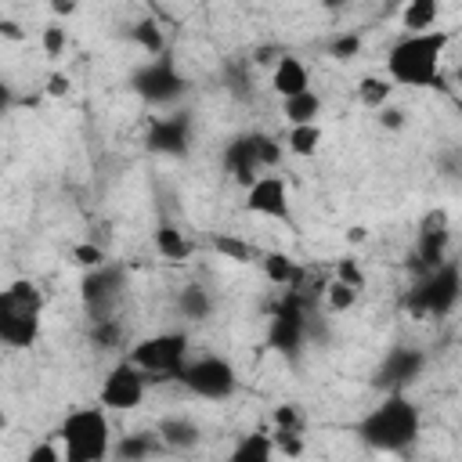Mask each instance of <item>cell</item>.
Here are the masks:
<instances>
[{
  "label": "cell",
  "mask_w": 462,
  "mask_h": 462,
  "mask_svg": "<svg viewBox=\"0 0 462 462\" xmlns=\"http://www.w3.org/2000/svg\"><path fill=\"white\" fill-rule=\"evenodd\" d=\"M79 296H83V307L90 318H105V314H116V303L123 296V271L101 263L94 271L83 274V285H79Z\"/></svg>",
  "instance_id": "cell-12"
},
{
  "label": "cell",
  "mask_w": 462,
  "mask_h": 462,
  "mask_svg": "<svg viewBox=\"0 0 462 462\" xmlns=\"http://www.w3.org/2000/svg\"><path fill=\"white\" fill-rule=\"evenodd\" d=\"M282 144L267 134H238L227 148H224V166L227 173H235L238 184H249L253 177H260L263 170L282 162Z\"/></svg>",
  "instance_id": "cell-8"
},
{
  "label": "cell",
  "mask_w": 462,
  "mask_h": 462,
  "mask_svg": "<svg viewBox=\"0 0 462 462\" xmlns=\"http://www.w3.org/2000/svg\"><path fill=\"white\" fill-rule=\"evenodd\" d=\"M440 7H444V0H404L401 4V29L404 32L433 29L440 18Z\"/></svg>",
  "instance_id": "cell-19"
},
{
  "label": "cell",
  "mask_w": 462,
  "mask_h": 462,
  "mask_svg": "<svg viewBox=\"0 0 462 462\" xmlns=\"http://www.w3.org/2000/svg\"><path fill=\"white\" fill-rule=\"evenodd\" d=\"M40 47H43L47 58H61V54H65V47H69V29L61 25V18H54V22L43 25V32H40Z\"/></svg>",
  "instance_id": "cell-30"
},
{
  "label": "cell",
  "mask_w": 462,
  "mask_h": 462,
  "mask_svg": "<svg viewBox=\"0 0 462 462\" xmlns=\"http://www.w3.org/2000/svg\"><path fill=\"white\" fill-rule=\"evenodd\" d=\"M397 4H404V0H386V7H397Z\"/></svg>",
  "instance_id": "cell-44"
},
{
  "label": "cell",
  "mask_w": 462,
  "mask_h": 462,
  "mask_svg": "<svg viewBox=\"0 0 462 462\" xmlns=\"http://www.w3.org/2000/svg\"><path fill=\"white\" fill-rule=\"evenodd\" d=\"M4 426H7V419H4V411H0V430H4Z\"/></svg>",
  "instance_id": "cell-45"
},
{
  "label": "cell",
  "mask_w": 462,
  "mask_h": 462,
  "mask_svg": "<svg viewBox=\"0 0 462 462\" xmlns=\"http://www.w3.org/2000/svg\"><path fill=\"white\" fill-rule=\"evenodd\" d=\"M357 54H361V32H339L328 43V58H336V61H350Z\"/></svg>",
  "instance_id": "cell-32"
},
{
  "label": "cell",
  "mask_w": 462,
  "mask_h": 462,
  "mask_svg": "<svg viewBox=\"0 0 462 462\" xmlns=\"http://www.w3.org/2000/svg\"><path fill=\"white\" fill-rule=\"evenodd\" d=\"M72 90V79L65 76V72H51L47 79H43V94L47 97H65Z\"/></svg>",
  "instance_id": "cell-37"
},
{
  "label": "cell",
  "mask_w": 462,
  "mask_h": 462,
  "mask_svg": "<svg viewBox=\"0 0 462 462\" xmlns=\"http://www.w3.org/2000/svg\"><path fill=\"white\" fill-rule=\"evenodd\" d=\"M321 108H325V101H321L318 90H303V94L282 97V116H285L289 126H292V123H318Z\"/></svg>",
  "instance_id": "cell-20"
},
{
  "label": "cell",
  "mask_w": 462,
  "mask_h": 462,
  "mask_svg": "<svg viewBox=\"0 0 462 462\" xmlns=\"http://www.w3.org/2000/svg\"><path fill=\"white\" fill-rule=\"evenodd\" d=\"M90 339L101 346V350H116L123 343V325L116 314H105V318H90Z\"/></svg>",
  "instance_id": "cell-28"
},
{
  "label": "cell",
  "mask_w": 462,
  "mask_h": 462,
  "mask_svg": "<svg viewBox=\"0 0 462 462\" xmlns=\"http://www.w3.org/2000/svg\"><path fill=\"white\" fill-rule=\"evenodd\" d=\"M105 260H108L105 249L94 245V242H79V245H72V263L83 267V271H94V267H101Z\"/></svg>",
  "instance_id": "cell-33"
},
{
  "label": "cell",
  "mask_w": 462,
  "mask_h": 462,
  "mask_svg": "<svg viewBox=\"0 0 462 462\" xmlns=\"http://www.w3.org/2000/svg\"><path fill=\"white\" fill-rule=\"evenodd\" d=\"M14 105H18V97H14V87H11V83L0 76V116H7Z\"/></svg>",
  "instance_id": "cell-40"
},
{
  "label": "cell",
  "mask_w": 462,
  "mask_h": 462,
  "mask_svg": "<svg viewBox=\"0 0 462 462\" xmlns=\"http://www.w3.org/2000/svg\"><path fill=\"white\" fill-rule=\"evenodd\" d=\"M274 430H289V433H300L303 430V411L296 404H278L274 415H271Z\"/></svg>",
  "instance_id": "cell-34"
},
{
  "label": "cell",
  "mask_w": 462,
  "mask_h": 462,
  "mask_svg": "<svg viewBox=\"0 0 462 462\" xmlns=\"http://www.w3.org/2000/svg\"><path fill=\"white\" fill-rule=\"evenodd\" d=\"M422 368H426V354H422V350H415V346H397V350L383 361V368H379V386H386V390H404L408 383H415V379L422 375Z\"/></svg>",
  "instance_id": "cell-15"
},
{
  "label": "cell",
  "mask_w": 462,
  "mask_h": 462,
  "mask_svg": "<svg viewBox=\"0 0 462 462\" xmlns=\"http://www.w3.org/2000/svg\"><path fill=\"white\" fill-rule=\"evenodd\" d=\"M130 87H134L137 97L148 101V105H173V101H180V97L188 94V79H184V76L177 72V65L166 61V58H155V61L141 65V69L134 72Z\"/></svg>",
  "instance_id": "cell-10"
},
{
  "label": "cell",
  "mask_w": 462,
  "mask_h": 462,
  "mask_svg": "<svg viewBox=\"0 0 462 462\" xmlns=\"http://www.w3.org/2000/svg\"><path fill=\"white\" fill-rule=\"evenodd\" d=\"M422 433V411L404 397V390H390L383 404H375L361 422L357 437L372 451H404L419 440Z\"/></svg>",
  "instance_id": "cell-2"
},
{
  "label": "cell",
  "mask_w": 462,
  "mask_h": 462,
  "mask_svg": "<svg viewBox=\"0 0 462 462\" xmlns=\"http://www.w3.org/2000/svg\"><path fill=\"white\" fill-rule=\"evenodd\" d=\"M260 267H263L267 282H271V285H282V289H292V285H300V278H303V267H300L289 253H282V249L260 253Z\"/></svg>",
  "instance_id": "cell-17"
},
{
  "label": "cell",
  "mask_w": 462,
  "mask_h": 462,
  "mask_svg": "<svg viewBox=\"0 0 462 462\" xmlns=\"http://www.w3.org/2000/svg\"><path fill=\"white\" fill-rule=\"evenodd\" d=\"M451 29H422L401 32L386 51V76L393 87L415 90H440L444 87V51L451 43Z\"/></svg>",
  "instance_id": "cell-1"
},
{
  "label": "cell",
  "mask_w": 462,
  "mask_h": 462,
  "mask_svg": "<svg viewBox=\"0 0 462 462\" xmlns=\"http://www.w3.org/2000/svg\"><path fill=\"white\" fill-rule=\"evenodd\" d=\"M357 289L354 285H346V282H339V278H332L328 282V289H325V300H328V307L336 310V314H343V310H350L354 303H357Z\"/></svg>",
  "instance_id": "cell-31"
},
{
  "label": "cell",
  "mask_w": 462,
  "mask_h": 462,
  "mask_svg": "<svg viewBox=\"0 0 462 462\" xmlns=\"http://www.w3.org/2000/svg\"><path fill=\"white\" fill-rule=\"evenodd\" d=\"M177 383L202 397V401H227L238 390V372L227 357L220 354H202V357H188L184 368L177 372Z\"/></svg>",
  "instance_id": "cell-7"
},
{
  "label": "cell",
  "mask_w": 462,
  "mask_h": 462,
  "mask_svg": "<svg viewBox=\"0 0 462 462\" xmlns=\"http://www.w3.org/2000/svg\"><path fill=\"white\" fill-rule=\"evenodd\" d=\"M209 249L220 256V260H231V263H249L253 260V245L227 235V231H213L209 235Z\"/></svg>",
  "instance_id": "cell-27"
},
{
  "label": "cell",
  "mask_w": 462,
  "mask_h": 462,
  "mask_svg": "<svg viewBox=\"0 0 462 462\" xmlns=\"http://www.w3.org/2000/svg\"><path fill=\"white\" fill-rule=\"evenodd\" d=\"M321 148V123H292L285 134V152L296 159H310Z\"/></svg>",
  "instance_id": "cell-21"
},
{
  "label": "cell",
  "mask_w": 462,
  "mask_h": 462,
  "mask_svg": "<svg viewBox=\"0 0 462 462\" xmlns=\"http://www.w3.org/2000/svg\"><path fill=\"white\" fill-rule=\"evenodd\" d=\"M152 238H155V253H159L162 260H170V263H184V260L195 253V245L184 238V231H180L177 224H170V220H162Z\"/></svg>",
  "instance_id": "cell-18"
},
{
  "label": "cell",
  "mask_w": 462,
  "mask_h": 462,
  "mask_svg": "<svg viewBox=\"0 0 462 462\" xmlns=\"http://www.w3.org/2000/svg\"><path fill=\"white\" fill-rule=\"evenodd\" d=\"M177 310L184 318H191V321H202V318L213 314V296L202 285H184L180 296H177Z\"/></svg>",
  "instance_id": "cell-26"
},
{
  "label": "cell",
  "mask_w": 462,
  "mask_h": 462,
  "mask_svg": "<svg viewBox=\"0 0 462 462\" xmlns=\"http://www.w3.org/2000/svg\"><path fill=\"white\" fill-rule=\"evenodd\" d=\"M365 238V227H350V242H361Z\"/></svg>",
  "instance_id": "cell-43"
},
{
  "label": "cell",
  "mask_w": 462,
  "mask_h": 462,
  "mask_svg": "<svg viewBox=\"0 0 462 462\" xmlns=\"http://www.w3.org/2000/svg\"><path fill=\"white\" fill-rule=\"evenodd\" d=\"M191 350V339L184 332H155L130 346V361L148 372V379H177Z\"/></svg>",
  "instance_id": "cell-6"
},
{
  "label": "cell",
  "mask_w": 462,
  "mask_h": 462,
  "mask_svg": "<svg viewBox=\"0 0 462 462\" xmlns=\"http://www.w3.org/2000/svg\"><path fill=\"white\" fill-rule=\"evenodd\" d=\"M148 372L137 368L130 357L116 361L105 379H101V390H97V401L108 408V411H134L144 404V393H148Z\"/></svg>",
  "instance_id": "cell-9"
},
{
  "label": "cell",
  "mask_w": 462,
  "mask_h": 462,
  "mask_svg": "<svg viewBox=\"0 0 462 462\" xmlns=\"http://www.w3.org/2000/svg\"><path fill=\"white\" fill-rule=\"evenodd\" d=\"M130 40L144 51V54H162V47H166V36H162V29L152 22V18H141V22H134V29H130Z\"/></svg>",
  "instance_id": "cell-29"
},
{
  "label": "cell",
  "mask_w": 462,
  "mask_h": 462,
  "mask_svg": "<svg viewBox=\"0 0 462 462\" xmlns=\"http://www.w3.org/2000/svg\"><path fill=\"white\" fill-rule=\"evenodd\" d=\"M245 209L267 220H289L292 202H289V184L282 173H260L245 184Z\"/></svg>",
  "instance_id": "cell-11"
},
{
  "label": "cell",
  "mask_w": 462,
  "mask_h": 462,
  "mask_svg": "<svg viewBox=\"0 0 462 462\" xmlns=\"http://www.w3.org/2000/svg\"><path fill=\"white\" fill-rule=\"evenodd\" d=\"M51 11H54V18H65L76 11V0H51Z\"/></svg>",
  "instance_id": "cell-41"
},
{
  "label": "cell",
  "mask_w": 462,
  "mask_h": 462,
  "mask_svg": "<svg viewBox=\"0 0 462 462\" xmlns=\"http://www.w3.org/2000/svg\"><path fill=\"white\" fill-rule=\"evenodd\" d=\"M271 455H274L271 433H245V437L231 448V462H267Z\"/></svg>",
  "instance_id": "cell-25"
},
{
  "label": "cell",
  "mask_w": 462,
  "mask_h": 462,
  "mask_svg": "<svg viewBox=\"0 0 462 462\" xmlns=\"http://www.w3.org/2000/svg\"><path fill=\"white\" fill-rule=\"evenodd\" d=\"M393 79L390 76H361V83H357V101L365 105V108H383V105H390V97H393Z\"/></svg>",
  "instance_id": "cell-24"
},
{
  "label": "cell",
  "mask_w": 462,
  "mask_h": 462,
  "mask_svg": "<svg viewBox=\"0 0 462 462\" xmlns=\"http://www.w3.org/2000/svg\"><path fill=\"white\" fill-rule=\"evenodd\" d=\"M458 296H462L458 263L455 260H440V263L422 271V278L415 282V289L408 296V307L415 314H426V318H448L458 307Z\"/></svg>",
  "instance_id": "cell-5"
},
{
  "label": "cell",
  "mask_w": 462,
  "mask_h": 462,
  "mask_svg": "<svg viewBox=\"0 0 462 462\" xmlns=\"http://www.w3.org/2000/svg\"><path fill=\"white\" fill-rule=\"evenodd\" d=\"M271 90H274L278 97H292V94L310 90V69L303 65V58H296V54H278L274 65H271Z\"/></svg>",
  "instance_id": "cell-16"
},
{
  "label": "cell",
  "mask_w": 462,
  "mask_h": 462,
  "mask_svg": "<svg viewBox=\"0 0 462 462\" xmlns=\"http://www.w3.org/2000/svg\"><path fill=\"white\" fill-rule=\"evenodd\" d=\"M318 4H321L325 11H339V7H346L350 0H318Z\"/></svg>",
  "instance_id": "cell-42"
},
{
  "label": "cell",
  "mask_w": 462,
  "mask_h": 462,
  "mask_svg": "<svg viewBox=\"0 0 462 462\" xmlns=\"http://www.w3.org/2000/svg\"><path fill=\"white\" fill-rule=\"evenodd\" d=\"M448 242H451V231H448V213H444V209L426 213L422 231H419V253H415L419 271H426V267H433V263L448 260Z\"/></svg>",
  "instance_id": "cell-14"
},
{
  "label": "cell",
  "mask_w": 462,
  "mask_h": 462,
  "mask_svg": "<svg viewBox=\"0 0 462 462\" xmlns=\"http://www.w3.org/2000/svg\"><path fill=\"white\" fill-rule=\"evenodd\" d=\"M159 440L170 451H188V448H195L202 440V433H199V426L191 419H166L159 426Z\"/></svg>",
  "instance_id": "cell-23"
},
{
  "label": "cell",
  "mask_w": 462,
  "mask_h": 462,
  "mask_svg": "<svg viewBox=\"0 0 462 462\" xmlns=\"http://www.w3.org/2000/svg\"><path fill=\"white\" fill-rule=\"evenodd\" d=\"M0 36L11 40V43H22V40H25V29H22L14 18H0Z\"/></svg>",
  "instance_id": "cell-39"
},
{
  "label": "cell",
  "mask_w": 462,
  "mask_h": 462,
  "mask_svg": "<svg viewBox=\"0 0 462 462\" xmlns=\"http://www.w3.org/2000/svg\"><path fill=\"white\" fill-rule=\"evenodd\" d=\"M375 123H379L383 130L397 134V130H404L408 116H404V108H390V105H383V108H375Z\"/></svg>",
  "instance_id": "cell-36"
},
{
  "label": "cell",
  "mask_w": 462,
  "mask_h": 462,
  "mask_svg": "<svg viewBox=\"0 0 462 462\" xmlns=\"http://www.w3.org/2000/svg\"><path fill=\"white\" fill-rule=\"evenodd\" d=\"M65 455H61V448L58 444H36V448H29V462H61Z\"/></svg>",
  "instance_id": "cell-38"
},
{
  "label": "cell",
  "mask_w": 462,
  "mask_h": 462,
  "mask_svg": "<svg viewBox=\"0 0 462 462\" xmlns=\"http://www.w3.org/2000/svg\"><path fill=\"white\" fill-rule=\"evenodd\" d=\"M159 451H166L162 440H159V433H126V437L112 440V455L116 458H126V462L148 458V455H159Z\"/></svg>",
  "instance_id": "cell-22"
},
{
  "label": "cell",
  "mask_w": 462,
  "mask_h": 462,
  "mask_svg": "<svg viewBox=\"0 0 462 462\" xmlns=\"http://www.w3.org/2000/svg\"><path fill=\"white\" fill-rule=\"evenodd\" d=\"M43 328V292L29 278H14L0 285V343L14 350L36 346Z\"/></svg>",
  "instance_id": "cell-3"
},
{
  "label": "cell",
  "mask_w": 462,
  "mask_h": 462,
  "mask_svg": "<svg viewBox=\"0 0 462 462\" xmlns=\"http://www.w3.org/2000/svg\"><path fill=\"white\" fill-rule=\"evenodd\" d=\"M61 455L65 462H101L112 455V426H108V408L105 404H83L65 411L61 426Z\"/></svg>",
  "instance_id": "cell-4"
},
{
  "label": "cell",
  "mask_w": 462,
  "mask_h": 462,
  "mask_svg": "<svg viewBox=\"0 0 462 462\" xmlns=\"http://www.w3.org/2000/svg\"><path fill=\"white\" fill-rule=\"evenodd\" d=\"M144 144L148 152L155 155H188V144H191V119L188 112H173V116H155L148 123V134H144Z\"/></svg>",
  "instance_id": "cell-13"
},
{
  "label": "cell",
  "mask_w": 462,
  "mask_h": 462,
  "mask_svg": "<svg viewBox=\"0 0 462 462\" xmlns=\"http://www.w3.org/2000/svg\"><path fill=\"white\" fill-rule=\"evenodd\" d=\"M336 278H339V282H346V285H354L357 292L365 289V271H361V263H357L354 256L336 260Z\"/></svg>",
  "instance_id": "cell-35"
}]
</instances>
